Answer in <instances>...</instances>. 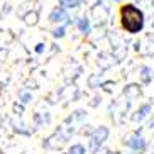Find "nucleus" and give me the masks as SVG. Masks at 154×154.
I'll return each mask as SVG.
<instances>
[{"instance_id": "nucleus-14", "label": "nucleus", "mask_w": 154, "mask_h": 154, "mask_svg": "<svg viewBox=\"0 0 154 154\" xmlns=\"http://www.w3.org/2000/svg\"><path fill=\"white\" fill-rule=\"evenodd\" d=\"M68 154H85V147L82 144H75V146H71Z\"/></svg>"}, {"instance_id": "nucleus-8", "label": "nucleus", "mask_w": 154, "mask_h": 154, "mask_svg": "<svg viewBox=\"0 0 154 154\" xmlns=\"http://www.w3.org/2000/svg\"><path fill=\"white\" fill-rule=\"evenodd\" d=\"M139 76H140V82L142 83H149L151 80H152V69H151L149 66H142Z\"/></svg>"}, {"instance_id": "nucleus-1", "label": "nucleus", "mask_w": 154, "mask_h": 154, "mask_svg": "<svg viewBox=\"0 0 154 154\" xmlns=\"http://www.w3.org/2000/svg\"><path fill=\"white\" fill-rule=\"evenodd\" d=\"M120 19H122V26L127 32L137 34L144 27V14L142 10L134 7V5H124L120 9Z\"/></svg>"}, {"instance_id": "nucleus-4", "label": "nucleus", "mask_w": 154, "mask_h": 154, "mask_svg": "<svg viewBox=\"0 0 154 154\" xmlns=\"http://www.w3.org/2000/svg\"><path fill=\"white\" fill-rule=\"evenodd\" d=\"M129 147H132L134 151H144L146 149V140L139 136V134H131L127 136V139L124 140Z\"/></svg>"}, {"instance_id": "nucleus-6", "label": "nucleus", "mask_w": 154, "mask_h": 154, "mask_svg": "<svg viewBox=\"0 0 154 154\" xmlns=\"http://www.w3.org/2000/svg\"><path fill=\"white\" fill-rule=\"evenodd\" d=\"M91 14H93V17L97 19V22H103L105 19L109 17V7H107V5H103L102 2H98V4L93 7Z\"/></svg>"}, {"instance_id": "nucleus-13", "label": "nucleus", "mask_w": 154, "mask_h": 154, "mask_svg": "<svg viewBox=\"0 0 154 154\" xmlns=\"http://www.w3.org/2000/svg\"><path fill=\"white\" fill-rule=\"evenodd\" d=\"M100 82H102L100 75H91L90 80H88V86H90V88H97V86L100 85Z\"/></svg>"}, {"instance_id": "nucleus-16", "label": "nucleus", "mask_w": 154, "mask_h": 154, "mask_svg": "<svg viewBox=\"0 0 154 154\" xmlns=\"http://www.w3.org/2000/svg\"><path fill=\"white\" fill-rule=\"evenodd\" d=\"M20 98H22L24 103H27V102L32 98V97H31V95H27V93H20Z\"/></svg>"}, {"instance_id": "nucleus-5", "label": "nucleus", "mask_w": 154, "mask_h": 154, "mask_svg": "<svg viewBox=\"0 0 154 154\" xmlns=\"http://www.w3.org/2000/svg\"><path fill=\"white\" fill-rule=\"evenodd\" d=\"M49 20L54 22V24H66V22H69V15L63 7H56V9L51 12Z\"/></svg>"}, {"instance_id": "nucleus-18", "label": "nucleus", "mask_w": 154, "mask_h": 154, "mask_svg": "<svg viewBox=\"0 0 154 154\" xmlns=\"http://www.w3.org/2000/svg\"><path fill=\"white\" fill-rule=\"evenodd\" d=\"M112 2H120V0H112Z\"/></svg>"}, {"instance_id": "nucleus-15", "label": "nucleus", "mask_w": 154, "mask_h": 154, "mask_svg": "<svg viewBox=\"0 0 154 154\" xmlns=\"http://www.w3.org/2000/svg\"><path fill=\"white\" fill-rule=\"evenodd\" d=\"M53 36H54V37H63V36H64V27H58V29H54Z\"/></svg>"}, {"instance_id": "nucleus-3", "label": "nucleus", "mask_w": 154, "mask_h": 154, "mask_svg": "<svg viewBox=\"0 0 154 154\" xmlns=\"http://www.w3.org/2000/svg\"><path fill=\"white\" fill-rule=\"evenodd\" d=\"M66 140L68 139H66L61 132H56V134H53L51 137H48V139L44 140V146L46 147H49V149H61Z\"/></svg>"}, {"instance_id": "nucleus-12", "label": "nucleus", "mask_w": 154, "mask_h": 154, "mask_svg": "<svg viewBox=\"0 0 154 154\" xmlns=\"http://www.w3.org/2000/svg\"><path fill=\"white\" fill-rule=\"evenodd\" d=\"M63 9H76L80 5V0H59Z\"/></svg>"}, {"instance_id": "nucleus-17", "label": "nucleus", "mask_w": 154, "mask_h": 154, "mask_svg": "<svg viewBox=\"0 0 154 154\" xmlns=\"http://www.w3.org/2000/svg\"><path fill=\"white\" fill-rule=\"evenodd\" d=\"M42 46H44V44H39V46H37V48H36V51H37V53H42V49H44Z\"/></svg>"}, {"instance_id": "nucleus-9", "label": "nucleus", "mask_w": 154, "mask_h": 154, "mask_svg": "<svg viewBox=\"0 0 154 154\" xmlns=\"http://www.w3.org/2000/svg\"><path fill=\"white\" fill-rule=\"evenodd\" d=\"M124 93H125L129 98H136V97H139L140 90H139V85H127L125 86V90H124Z\"/></svg>"}, {"instance_id": "nucleus-11", "label": "nucleus", "mask_w": 154, "mask_h": 154, "mask_svg": "<svg viewBox=\"0 0 154 154\" xmlns=\"http://www.w3.org/2000/svg\"><path fill=\"white\" fill-rule=\"evenodd\" d=\"M78 29H80L83 34H88V32H90V20L86 17H82L78 20Z\"/></svg>"}, {"instance_id": "nucleus-7", "label": "nucleus", "mask_w": 154, "mask_h": 154, "mask_svg": "<svg viewBox=\"0 0 154 154\" xmlns=\"http://www.w3.org/2000/svg\"><path fill=\"white\" fill-rule=\"evenodd\" d=\"M149 112H151V105H142V107L136 112V115L132 117V120H134V122H142V120L149 115Z\"/></svg>"}, {"instance_id": "nucleus-2", "label": "nucleus", "mask_w": 154, "mask_h": 154, "mask_svg": "<svg viewBox=\"0 0 154 154\" xmlns=\"http://www.w3.org/2000/svg\"><path fill=\"white\" fill-rule=\"evenodd\" d=\"M107 137H109V129H107L105 125L97 127L95 131H93V134H91V140H90L91 152H97L98 147L103 144V140H107Z\"/></svg>"}, {"instance_id": "nucleus-10", "label": "nucleus", "mask_w": 154, "mask_h": 154, "mask_svg": "<svg viewBox=\"0 0 154 154\" xmlns=\"http://www.w3.org/2000/svg\"><path fill=\"white\" fill-rule=\"evenodd\" d=\"M37 19H39V12H37V10H32L29 14H24V20H26V24H29V26H36Z\"/></svg>"}]
</instances>
